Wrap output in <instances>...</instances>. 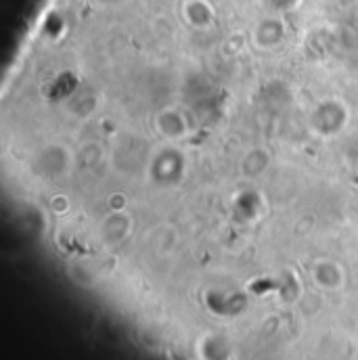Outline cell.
I'll list each match as a JSON object with an SVG mask.
<instances>
[{"label":"cell","instance_id":"cell-1","mask_svg":"<svg viewBox=\"0 0 358 360\" xmlns=\"http://www.w3.org/2000/svg\"><path fill=\"white\" fill-rule=\"evenodd\" d=\"M264 2L274 11H287V8H293L300 0H264Z\"/></svg>","mask_w":358,"mask_h":360}]
</instances>
